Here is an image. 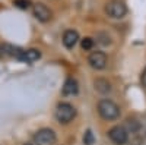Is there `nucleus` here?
Wrapping results in <instances>:
<instances>
[{"label": "nucleus", "instance_id": "nucleus-16", "mask_svg": "<svg viewBox=\"0 0 146 145\" xmlns=\"http://www.w3.org/2000/svg\"><path fill=\"white\" fill-rule=\"evenodd\" d=\"M96 43H100L102 45H108L110 43H111V40H110V37L105 35V34H98L96 35Z\"/></svg>", "mask_w": 146, "mask_h": 145}, {"label": "nucleus", "instance_id": "nucleus-11", "mask_svg": "<svg viewBox=\"0 0 146 145\" xmlns=\"http://www.w3.org/2000/svg\"><path fill=\"white\" fill-rule=\"evenodd\" d=\"M94 88L98 91L100 94H110L113 91V87H111V84H110V81H107L105 78H96L94 81Z\"/></svg>", "mask_w": 146, "mask_h": 145}, {"label": "nucleus", "instance_id": "nucleus-15", "mask_svg": "<svg viewBox=\"0 0 146 145\" xmlns=\"http://www.w3.org/2000/svg\"><path fill=\"white\" fill-rule=\"evenodd\" d=\"M94 142H95L94 134H92L91 129H88L86 132H85V135H83V144L85 145H94Z\"/></svg>", "mask_w": 146, "mask_h": 145}, {"label": "nucleus", "instance_id": "nucleus-5", "mask_svg": "<svg viewBox=\"0 0 146 145\" xmlns=\"http://www.w3.org/2000/svg\"><path fill=\"white\" fill-rule=\"evenodd\" d=\"M108 138L115 145H126L129 141V132L124 126H113L108 130Z\"/></svg>", "mask_w": 146, "mask_h": 145}, {"label": "nucleus", "instance_id": "nucleus-2", "mask_svg": "<svg viewBox=\"0 0 146 145\" xmlns=\"http://www.w3.org/2000/svg\"><path fill=\"white\" fill-rule=\"evenodd\" d=\"M54 116H56V120L58 123L67 125L76 117V108L73 107L72 104H69V103H60L56 107Z\"/></svg>", "mask_w": 146, "mask_h": 145}, {"label": "nucleus", "instance_id": "nucleus-14", "mask_svg": "<svg viewBox=\"0 0 146 145\" xmlns=\"http://www.w3.org/2000/svg\"><path fill=\"white\" fill-rule=\"evenodd\" d=\"M13 5H15L16 7H19V9H23V10L32 7L31 0H13Z\"/></svg>", "mask_w": 146, "mask_h": 145}, {"label": "nucleus", "instance_id": "nucleus-1", "mask_svg": "<svg viewBox=\"0 0 146 145\" xmlns=\"http://www.w3.org/2000/svg\"><path fill=\"white\" fill-rule=\"evenodd\" d=\"M98 113L104 120L110 122V120H117L121 112H120V107L113 100L104 98V100H100L98 103Z\"/></svg>", "mask_w": 146, "mask_h": 145}, {"label": "nucleus", "instance_id": "nucleus-13", "mask_svg": "<svg viewBox=\"0 0 146 145\" xmlns=\"http://www.w3.org/2000/svg\"><path fill=\"white\" fill-rule=\"evenodd\" d=\"M94 44H95V40L91 38V37H85L83 40H80V47L83 48L85 51H89L94 48Z\"/></svg>", "mask_w": 146, "mask_h": 145}, {"label": "nucleus", "instance_id": "nucleus-9", "mask_svg": "<svg viewBox=\"0 0 146 145\" xmlns=\"http://www.w3.org/2000/svg\"><path fill=\"white\" fill-rule=\"evenodd\" d=\"M79 41V34L78 31L75 29H67L64 34H63V44L66 48H69V50H72L73 47H75Z\"/></svg>", "mask_w": 146, "mask_h": 145}, {"label": "nucleus", "instance_id": "nucleus-10", "mask_svg": "<svg viewBox=\"0 0 146 145\" xmlns=\"http://www.w3.org/2000/svg\"><path fill=\"white\" fill-rule=\"evenodd\" d=\"M79 91V85H78V81L75 78H67L64 85L62 88V94L63 95H76Z\"/></svg>", "mask_w": 146, "mask_h": 145}, {"label": "nucleus", "instance_id": "nucleus-12", "mask_svg": "<svg viewBox=\"0 0 146 145\" xmlns=\"http://www.w3.org/2000/svg\"><path fill=\"white\" fill-rule=\"evenodd\" d=\"M0 48H2L3 56H10V57H15V59H18L19 54L22 53V48H19L18 45H13V44H9V43L2 44Z\"/></svg>", "mask_w": 146, "mask_h": 145}, {"label": "nucleus", "instance_id": "nucleus-19", "mask_svg": "<svg viewBox=\"0 0 146 145\" xmlns=\"http://www.w3.org/2000/svg\"><path fill=\"white\" fill-rule=\"evenodd\" d=\"M3 56V53H2V48H0V57H2Z\"/></svg>", "mask_w": 146, "mask_h": 145}, {"label": "nucleus", "instance_id": "nucleus-18", "mask_svg": "<svg viewBox=\"0 0 146 145\" xmlns=\"http://www.w3.org/2000/svg\"><path fill=\"white\" fill-rule=\"evenodd\" d=\"M142 84L146 87V67H145V70L142 72Z\"/></svg>", "mask_w": 146, "mask_h": 145}, {"label": "nucleus", "instance_id": "nucleus-21", "mask_svg": "<svg viewBox=\"0 0 146 145\" xmlns=\"http://www.w3.org/2000/svg\"><path fill=\"white\" fill-rule=\"evenodd\" d=\"M23 145H31V144H23Z\"/></svg>", "mask_w": 146, "mask_h": 145}, {"label": "nucleus", "instance_id": "nucleus-20", "mask_svg": "<svg viewBox=\"0 0 146 145\" xmlns=\"http://www.w3.org/2000/svg\"><path fill=\"white\" fill-rule=\"evenodd\" d=\"M133 145H142V144H133Z\"/></svg>", "mask_w": 146, "mask_h": 145}, {"label": "nucleus", "instance_id": "nucleus-7", "mask_svg": "<svg viewBox=\"0 0 146 145\" xmlns=\"http://www.w3.org/2000/svg\"><path fill=\"white\" fill-rule=\"evenodd\" d=\"M32 13L35 16V19H38L40 22L45 23L51 19L53 13H51V10L48 9L44 3H34L32 5Z\"/></svg>", "mask_w": 146, "mask_h": 145}, {"label": "nucleus", "instance_id": "nucleus-3", "mask_svg": "<svg viewBox=\"0 0 146 145\" xmlns=\"http://www.w3.org/2000/svg\"><path fill=\"white\" fill-rule=\"evenodd\" d=\"M105 12L110 18L113 19H121L127 13V6L121 0H110L105 6Z\"/></svg>", "mask_w": 146, "mask_h": 145}, {"label": "nucleus", "instance_id": "nucleus-17", "mask_svg": "<svg viewBox=\"0 0 146 145\" xmlns=\"http://www.w3.org/2000/svg\"><path fill=\"white\" fill-rule=\"evenodd\" d=\"M126 126H127V129H129V130H131V132H136V130L139 129V123L136 122V120H131V119H129V120H127Z\"/></svg>", "mask_w": 146, "mask_h": 145}, {"label": "nucleus", "instance_id": "nucleus-8", "mask_svg": "<svg viewBox=\"0 0 146 145\" xmlns=\"http://www.w3.org/2000/svg\"><path fill=\"white\" fill-rule=\"evenodd\" d=\"M40 57H41L40 50H36V48H29V50H22L18 60H21V62H23V63H34Z\"/></svg>", "mask_w": 146, "mask_h": 145}, {"label": "nucleus", "instance_id": "nucleus-4", "mask_svg": "<svg viewBox=\"0 0 146 145\" xmlns=\"http://www.w3.org/2000/svg\"><path fill=\"white\" fill-rule=\"evenodd\" d=\"M57 141L56 132L50 128H42L34 135V142L36 145H54Z\"/></svg>", "mask_w": 146, "mask_h": 145}, {"label": "nucleus", "instance_id": "nucleus-6", "mask_svg": "<svg viewBox=\"0 0 146 145\" xmlns=\"http://www.w3.org/2000/svg\"><path fill=\"white\" fill-rule=\"evenodd\" d=\"M88 63L95 70H102L107 66V54L104 51H92L88 57Z\"/></svg>", "mask_w": 146, "mask_h": 145}]
</instances>
